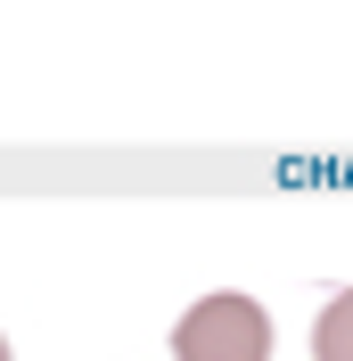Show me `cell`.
Returning a JSON list of instances; mask_svg holds the SVG:
<instances>
[{"label": "cell", "instance_id": "6da1fadb", "mask_svg": "<svg viewBox=\"0 0 353 361\" xmlns=\"http://www.w3.org/2000/svg\"><path fill=\"white\" fill-rule=\"evenodd\" d=\"M173 361H271V312L255 295H198L173 329Z\"/></svg>", "mask_w": 353, "mask_h": 361}, {"label": "cell", "instance_id": "7a4b0ae2", "mask_svg": "<svg viewBox=\"0 0 353 361\" xmlns=\"http://www.w3.org/2000/svg\"><path fill=\"white\" fill-rule=\"evenodd\" d=\"M312 361H353V288L312 320Z\"/></svg>", "mask_w": 353, "mask_h": 361}, {"label": "cell", "instance_id": "3957f363", "mask_svg": "<svg viewBox=\"0 0 353 361\" xmlns=\"http://www.w3.org/2000/svg\"><path fill=\"white\" fill-rule=\"evenodd\" d=\"M0 361H8V345H0Z\"/></svg>", "mask_w": 353, "mask_h": 361}]
</instances>
